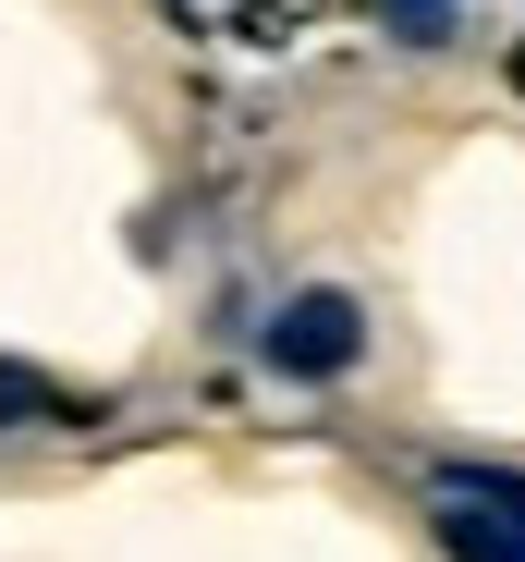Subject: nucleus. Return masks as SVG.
<instances>
[{
    "mask_svg": "<svg viewBox=\"0 0 525 562\" xmlns=\"http://www.w3.org/2000/svg\"><path fill=\"white\" fill-rule=\"evenodd\" d=\"M256 355H270V380H306V392H318V380H342V367L367 355V306L318 281V294L270 306V330H256Z\"/></svg>",
    "mask_w": 525,
    "mask_h": 562,
    "instance_id": "obj_1",
    "label": "nucleus"
},
{
    "mask_svg": "<svg viewBox=\"0 0 525 562\" xmlns=\"http://www.w3.org/2000/svg\"><path fill=\"white\" fill-rule=\"evenodd\" d=\"M441 538H453V562H525V514L513 502H441Z\"/></svg>",
    "mask_w": 525,
    "mask_h": 562,
    "instance_id": "obj_2",
    "label": "nucleus"
},
{
    "mask_svg": "<svg viewBox=\"0 0 525 562\" xmlns=\"http://www.w3.org/2000/svg\"><path fill=\"white\" fill-rule=\"evenodd\" d=\"M25 416H61V392L25 380V367H0V428H25Z\"/></svg>",
    "mask_w": 525,
    "mask_h": 562,
    "instance_id": "obj_3",
    "label": "nucleus"
},
{
    "mask_svg": "<svg viewBox=\"0 0 525 562\" xmlns=\"http://www.w3.org/2000/svg\"><path fill=\"white\" fill-rule=\"evenodd\" d=\"M379 13H391L403 37H453V0H379Z\"/></svg>",
    "mask_w": 525,
    "mask_h": 562,
    "instance_id": "obj_4",
    "label": "nucleus"
}]
</instances>
